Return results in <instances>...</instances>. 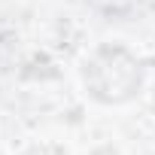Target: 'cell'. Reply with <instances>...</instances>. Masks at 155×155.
I'll list each match as a JSON object with an SVG mask.
<instances>
[{
	"label": "cell",
	"instance_id": "cell-1",
	"mask_svg": "<svg viewBox=\"0 0 155 155\" xmlns=\"http://www.w3.org/2000/svg\"><path fill=\"white\" fill-rule=\"evenodd\" d=\"M82 79L91 97L104 101V104H122L131 101L134 94H140V61L119 46L116 55V70H110V52L107 46L97 49L82 70Z\"/></svg>",
	"mask_w": 155,
	"mask_h": 155
},
{
	"label": "cell",
	"instance_id": "cell-2",
	"mask_svg": "<svg viewBox=\"0 0 155 155\" xmlns=\"http://www.w3.org/2000/svg\"><path fill=\"white\" fill-rule=\"evenodd\" d=\"M21 155H67L61 146H52V143H40V146H31V149H25Z\"/></svg>",
	"mask_w": 155,
	"mask_h": 155
}]
</instances>
